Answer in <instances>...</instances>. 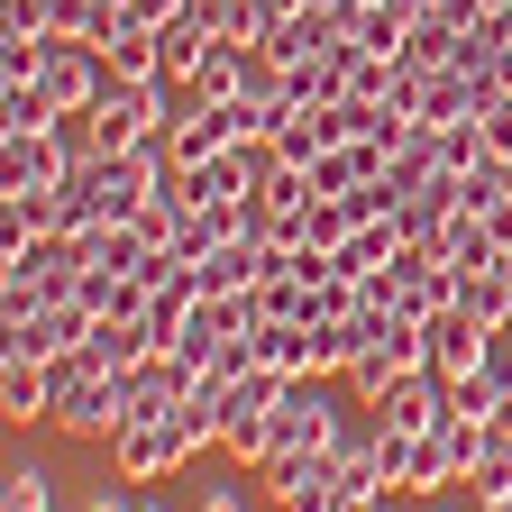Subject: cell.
I'll return each instance as SVG.
<instances>
[{"instance_id": "obj_1", "label": "cell", "mask_w": 512, "mask_h": 512, "mask_svg": "<svg viewBox=\"0 0 512 512\" xmlns=\"http://www.w3.org/2000/svg\"><path fill=\"white\" fill-rule=\"evenodd\" d=\"M83 238H19L0 247V311H46V302H74L83 293Z\"/></svg>"}, {"instance_id": "obj_2", "label": "cell", "mask_w": 512, "mask_h": 512, "mask_svg": "<svg viewBox=\"0 0 512 512\" xmlns=\"http://www.w3.org/2000/svg\"><path fill=\"white\" fill-rule=\"evenodd\" d=\"M202 421H192V403H174V412H147V421H128V430H110V458H119V476L128 485H156V476H174L183 458H202Z\"/></svg>"}, {"instance_id": "obj_3", "label": "cell", "mask_w": 512, "mask_h": 512, "mask_svg": "<svg viewBox=\"0 0 512 512\" xmlns=\"http://www.w3.org/2000/svg\"><path fill=\"white\" fill-rule=\"evenodd\" d=\"M92 330H101V311H92L83 293H74V302H46V311H0V357L55 366V357H74Z\"/></svg>"}, {"instance_id": "obj_4", "label": "cell", "mask_w": 512, "mask_h": 512, "mask_svg": "<svg viewBox=\"0 0 512 512\" xmlns=\"http://www.w3.org/2000/svg\"><path fill=\"white\" fill-rule=\"evenodd\" d=\"M165 83H110L101 101H92V156H128V147H147V138H165Z\"/></svg>"}, {"instance_id": "obj_5", "label": "cell", "mask_w": 512, "mask_h": 512, "mask_svg": "<svg viewBox=\"0 0 512 512\" xmlns=\"http://www.w3.org/2000/svg\"><path fill=\"white\" fill-rule=\"evenodd\" d=\"M485 448H494V430H485L476 412H439V421L421 430V458H412V485H421V494H439V485H467V476L485 467Z\"/></svg>"}, {"instance_id": "obj_6", "label": "cell", "mask_w": 512, "mask_h": 512, "mask_svg": "<svg viewBox=\"0 0 512 512\" xmlns=\"http://www.w3.org/2000/svg\"><path fill=\"white\" fill-rule=\"evenodd\" d=\"M348 439V421H339V403L320 394V375H302V384H284V403H275V458H311V448H339ZM266 458V467H275Z\"/></svg>"}, {"instance_id": "obj_7", "label": "cell", "mask_w": 512, "mask_h": 512, "mask_svg": "<svg viewBox=\"0 0 512 512\" xmlns=\"http://www.w3.org/2000/svg\"><path fill=\"white\" fill-rule=\"evenodd\" d=\"M83 165V147H64V128H37V138H0V192H64Z\"/></svg>"}, {"instance_id": "obj_8", "label": "cell", "mask_w": 512, "mask_h": 512, "mask_svg": "<svg viewBox=\"0 0 512 512\" xmlns=\"http://www.w3.org/2000/svg\"><path fill=\"white\" fill-rule=\"evenodd\" d=\"M275 485V503L284 512H339V494H348V467H339V448H311V458H275V467H256Z\"/></svg>"}, {"instance_id": "obj_9", "label": "cell", "mask_w": 512, "mask_h": 512, "mask_svg": "<svg viewBox=\"0 0 512 512\" xmlns=\"http://www.w3.org/2000/svg\"><path fill=\"white\" fill-rule=\"evenodd\" d=\"M421 330H430V375H448V384H458V375H476V366H494V339H503V330H485V320H467L458 302H448V311H430Z\"/></svg>"}, {"instance_id": "obj_10", "label": "cell", "mask_w": 512, "mask_h": 512, "mask_svg": "<svg viewBox=\"0 0 512 512\" xmlns=\"http://www.w3.org/2000/svg\"><path fill=\"white\" fill-rule=\"evenodd\" d=\"M229 147H238V119H229V101H192V110L165 128V156H174V174L211 165V156H229Z\"/></svg>"}, {"instance_id": "obj_11", "label": "cell", "mask_w": 512, "mask_h": 512, "mask_svg": "<svg viewBox=\"0 0 512 512\" xmlns=\"http://www.w3.org/2000/svg\"><path fill=\"white\" fill-rule=\"evenodd\" d=\"M366 412H375V430H430V421L448 412V375L412 366V375H394V384H384Z\"/></svg>"}, {"instance_id": "obj_12", "label": "cell", "mask_w": 512, "mask_h": 512, "mask_svg": "<svg viewBox=\"0 0 512 512\" xmlns=\"http://www.w3.org/2000/svg\"><path fill=\"white\" fill-rule=\"evenodd\" d=\"M256 366L284 375V384L320 375V330H311V320H266V330H256Z\"/></svg>"}, {"instance_id": "obj_13", "label": "cell", "mask_w": 512, "mask_h": 512, "mask_svg": "<svg viewBox=\"0 0 512 512\" xmlns=\"http://www.w3.org/2000/svg\"><path fill=\"white\" fill-rule=\"evenodd\" d=\"M0 421H55V366L0 357Z\"/></svg>"}, {"instance_id": "obj_14", "label": "cell", "mask_w": 512, "mask_h": 512, "mask_svg": "<svg viewBox=\"0 0 512 512\" xmlns=\"http://www.w3.org/2000/svg\"><path fill=\"white\" fill-rule=\"evenodd\" d=\"M156 37H165V83H202V64L220 55V28H211L202 10H183V19H165Z\"/></svg>"}, {"instance_id": "obj_15", "label": "cell", "mask_w": 512, "mask_h": 512, "mask_svg": "<svg viewBox=\"0 0 512 512\" xmlns=\"http://www.w3.org/2000/svg\"><path fill=\"white\" fill-rule=\"evenodd\" d=\"M147 229L138 220H110V229H83V266L92 275H147Z\"/></svg>"}, {"instance_id": "obj_16", "label": "cell", "mask_w": 512, "mask_h": 512, "mask_svg": "<svg viewBox=\"0 0 512 512\" xmlns=\"http://www.w3.org/2000/svg\"><path fill=\"white\" fill-rule=\"evenodd\" d=\"M19 238H64V192H0V247Z\"/></svg>"}, {"instance_id": "obj_17", "label": "cell", "mask_w": 512, "mask_h": 512, "mask_svg": "<svg viewBox=\"0 0 512 512\" xmlns=\"http://www.w3.org/2000/svg\"><path fill=\"white\" fill-rule=\"evenodd\" d=\"M348 46H357V55H394V64H403V46H412V10H394V0H366L357 28H348Z\"/></svg>"}, {"instance_id": "obj_18", "label": "cell", "mask_w": 512, "mask_h": 512, "mask_svg": "<svg viewBox=\"0 0 512 512\" xmlns=\"http://www.w3.org/2000/svg\"><path fill=\"white\" fill-rule=\"evenodd\" d=\"M64 110L46 101V83H0V138H37V128H55Z\"/></svg>"}, {"instance_id": "obj_19", "label": "cell", "mask_w": 512, "mask_h": 512, "mask_svg": "<svg viewBox=\"0 0 512 512\" xmlns=\"http://www.w3.org/2000/svg\"><path fill=\"white\" fill-rule=\"evenodd\" d=\"M147 275H83V302L101 311V320H147Z\"/></svg>"}, {"instance_id": "obj_20", "label": "cell", "mask_w": 512, "mask_h": 512, "mask_svg": "<svg viewBox=\"0 0 512 512\" xmlns=\"http://www.w3.org/2000/svg\"><path fill=\"white\" fill-rule=\"evenodd\" d=\"M458 311L467 320H485V330H503V320H512V284L485 266V275H458Z\"/></svg>"}, {"instance_id": "obj_21", "label": "cell", "mask_w": 512, "mask_h": 512, "mask_svg": "<svg viewBox=\"0 0 512 512\" xmlns=\"http://www.w3.org/2000/svg\"><path fill=\"white\" fill-rule=\"evenodd\" d=\"M0 512H55V476L46 467H10L0 476Z\"/></svg>"}, {"instance_id": "obj_22", "label": "cell", "mask_w": 512, "mask_h": 512, "mask_svg": "<svg viewBox=\"0 0 512 512\" xmlns=\"http://www.w3.org/2000/svg\"><path fill=\"white\" fill-rule=\"evenodd\" d=\"M467 485H476V503H485V494H512V439H494V448H485V467H476Z\"/></svg>"}, {"instance_id": "obj_23", "label": "cell", "mask_w": 512, "mask_h": 512, "mask_svg": "<svg viewBox=\"0 0 512 512\" xmlns=\"http://www.w3.org/2000/svg\"><path fill=\"white\" fill-rule=\"evenodd\" d=\"M192 10V0H128V19H138V28H165V19H183Z\"/></svg>"}, {"instance_id": "obj_24", "label": "cell", "mask_w": 512, "mask_h": 512, "mask_svg": "<svg viewBox=\"0 0 512 512\" xmlns=\"http://www.w3.org/2000/svg\"><path fill=\"white\" fill-rule=\"evenodd\" d=\"M202 512H247V494H238V485H211V494H202Z\"/></svg>"}, {"instance_id": "obj_25", "label": "cell", "mask_w": 512, "mask_h": 512, "mask_svg": "<svg viewBox=\"0 0 512 512\" xmlns=\"http://www.w3.org/2000/svg\"><path fill=\"white\" fill-rule=\"evenodd\" d=\"M83 512H138V494H92Z\"/></svg>"}, {"instance_id": "obj_26", "label": "cell", "mask_w": 512, "mask_h": 512, "mask_svg": "<svg viewBox=\"0 0 512 512\" xmlns=\"http://www.w3.org/2000/svg\"><path fill=\"white\" fill-rule=\"evenodd\" d=\"M339 512H384V494H339Z\"/></svg>"}, {"instance_id": "obj_27", "label": "cell", "mask_w": 512, "mask_h": 512, "mask_svg": "<svg viewBox=\"0 0 512 512\" xmlns=\"http://www.w3.org/2000/svg\"><path fill=\"white\" fill-rule=\"evenodd\" d=\"M293 10H311V0H266V19H293Z\"/></svg>"}, {"instance_id": "obj_28", "label": "cell", "mask_w": 512, "mask_h": 512, "mask_svg": "<svg viewBox=\"0 0 512 512\" xmlns=\"http://www.w3.org/2000/svg\"><path fill=\"white\" fill-rule=\"evenodd\" d=\"M476 512H512V494H485V503H476Z\"/></svg>"}, {"instance_id": "obj_29", "label": "cell", "mask_w": 512, "mask_h": 512, "mask_svg": "<svg viewBox=\"0 0 512 512\" xmlns=\"http://www.w3.org/2000/svg\"><path fill=\"white\" fill-rule=\"evenodd\" d=\"M503 339H512V320H503Z\"/></svg>"}]
</instances>
